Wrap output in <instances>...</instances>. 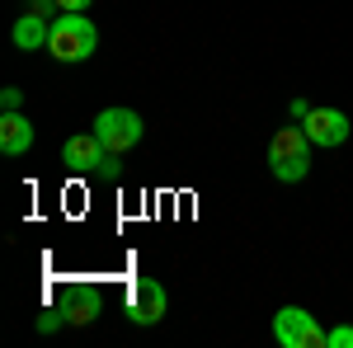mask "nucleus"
Returning <instances> with one entry per match:
<instances>
[{"label": "nucleus", "mask_w": 353, "mask_h": 348, "mask_svg": "<svg viewBox=\"0 0 353 348\" xmlns=\"http://www.w3.org/2000/svg\"><path fill=\"white\" fill-rule=\"evenodd\" d=\"M104 156H109V146L94 132H81V136H66V141H61V165L76 170V174H94Z\"/></svg>", "instance_id": "0eeeda50"}, {"label": "nucleus", "mask_w": 353, "mask_h": 348, "mask_svg": "<svg viewBox=\"0 0 353 348\" xmlns=\"http://www.w3.org/2000/svg\"><path fill=\"white\" fill-rule=\"evenodd\" d=\"M33 146V123L28 113H0V151L5 156H24Z\"/></svg>", "instance_id": "6e6552de"}, {"label": "nucleus", "mask_w": 353, "mask_h": 348, "mask_svg": "<svg viewBox=\"0 0 353 348\" xmlns=\"http://www.w3.org/2000/svg\"><path fill=\"white\" fill-rule=\"evenodd\" d=\"M273 344L278 348H330V329H321L311 311L283 306L273 316Z\"/></svg>", "instance_id": "7ed1b4c3"}, {"label": "nucleus", "mask_w": 353, "mask_h": 348, "mask_svg": "<svg viewBox=\"0 0 353 348\" xmlns=\"http://www.w3.org/2000/svg\"><path fill=\"white\" fill-rule=\"evenodd\" d=\"M288 113H292V123H301V118L311 113V104H306V99H292V104H288Z\"/></svg>", "instance_id": "f3484780"}, {"label": "nucleus", "mask_w": 353, "mask_h": 348, "mask_svg": "<svg viewBox=\"0 0 353 348\" xmlns=\"http://www.w3.org/2000/svg\"><path fill=\"white\" fill-rule=\"evenodd\" d=\"M57 5H61V14H85L94 0H57Z\"/></svg>", "instance_id": "dca6fc26"}, {"label": "nucleus", "mask_w": 353, "mask_h": 348, "mask_svg": "<svg viewBox=\"0 0 353 348\" xmlns=\"http://www.w3.org/2000/svg\"><path fill=\"white\" fill-rule=\"evenodd\" d=\"M165 311H170V296L156 278H137L132 287H128V320L141 325V329H151V325L165 320Z\"/></svg>", "instance_id": "39448f33"}, {"label": "nucleus", "mask_w": 353, "mask_h": 348, "mask_svg": "<svg viewBox=\"0 0 353 348\" xmlns=\"http://www.w3.org/2000/svg\"><path fill=\"white\" fill-rule=\"evenodd\" d=\"M94 136L109 146L113 156H123V151L141 146L146 123H141V113H132V108H99L94 113Z\"/></svg>", "instance_id": "20e7f679"}, {"label": "nucleus", "mask_w": 353, "mask_h": 348, "mask_svg": "<svg viewBox=\"0 0 353 348\" xmlns=\"http://www.w3.org/2000/svg\"><path fill=\"white\" fill-rule=\"evenodd\" d=\"M61 306H66V320L71 325H90L99 311H104V296L94 292V287H85V292H66Z\"/></svg>", "instance_id": "9d476101"}, {"label": "nucleus", "mask_w": 353, "mask_h": 348, "mask_svg": "<svg viewBox=\"0 0 353 348\" xmlns=\"http://www.w3.org/2000/svg\"><path fill=\"white\" fill-rule=\"evenodd\" d=\"M301 127H306V136H311V146H344L349 141V113L344 108H311L306 118H301Z\"/></svg>", "instance_id": "423d86ee"}, {"label": "nucleus", "mask_w": 353, "mask_h": 348, "mask_svg": "<svg viewBox=\"0 0 353 348\" xmlns=\"http://www.w3.org/2000/svg\"><path fill=\"white\" fill-rule=\"evenodd\" d=\"M61 325H71V320H66V306H43V316H38V334H57Z\"/></svg>", "instance_id": "9b49d317"}, {"label": "nucleus", "mask_w": 353, "mask_h": 348, "mask_svg": "<svg viewBox=\"0 0 353 348\" xmlns=\"http://www.w3.org/2000/svg\"><path fill=\"white\" fill-rule=\"evenodd\" d=\"M10 38H14V48H19V52H38V48H48L52 24H48L43 14H33V10H28V14H19V24H14Z\"/></svg>", "instance_id": "1a4fd4ad"}, {"label": "nucleus", "mask_w": 353, "mask_h": 348, "mask_svg": "<svg viewBox=\"0 0 353 348\" xmlns=\"http://www.w3.org/2000/svg\"><path fill=\"white\" fill-rule=\"evenodd\" d=\"M28 10H33V14H43V19H48V14H61V5H57V0H28Z\"/></svg>", "instance_id": "2eb2a0df"}, {"label": "nucleus", "mask_w": 353, "mask_h": 348, "mask_svg": "<svg viewBox=\"0 0 353 348\" xmlns=\"http://www.w3.org/2000/svg\"><path fill=\"white\" fill-rule=\"evenodd\" d=\"M118 174H123V165H118V156H104V161H99V170H94V174H90V179H118Z\"/></svg>", "instance_id": "ddd939ff"}, {"label": "nucleus", "mask_w": 353, "mask_h": 348, "mask_svg": "<svg viewBox=\"0 0 353 348\" xmlns=\"http://www.w3.org/2000/svg\"><path fill=\"white\" fill-rule=\"evenodd\" d=\"M19 108H24V90L19 85H5L0 90V113H19Z\"/></svg>", "instance_id": "f8f14e48"}, {"label": "nucleus", "mask_w": 353, "mask_h": 348, "mask_svg": "<svg viewBox=\"0 0 353 348\" xmlns=\"http://www.w3.org/2000/svg\"><path fill=\"white\" fill-rule=\"evenodd\" d=\"M330 348H353V325H334L330 329Z\"/></svg>", "instance_id": "4468645a"}, {"label": "nucleus", "mask_w": 353, "mask_h": 348, "mask_svg": "<svg viewBox=\"0 0 353 348\" xmlns=\"http://www.w3.org/2000/svg\"><path fill=\"white\" fill-rule=\"evenodd\" d=\"M269 170L278 184H301L306 174H311V136L301 123H288V127H278L269 141Z\"/></svg>", "instance_id": "f257e3e1"}, {"label": "nucleus", "mask_w": 353, "mask_h": 348, "mask_svg": "<svg viewBox=\"0 0 353 348\" xmlns=\"http://www.w3.org/2000/svg\"><path fill=\"white\" fill-rule=\"evenodd\" d=\"M94 48H99V28H94V19H85V14H57V19H52L48 52H52L57 61H66V66L90 61Z\"/></svg>", "instance_id": "f03ea898"}]
</instances>
